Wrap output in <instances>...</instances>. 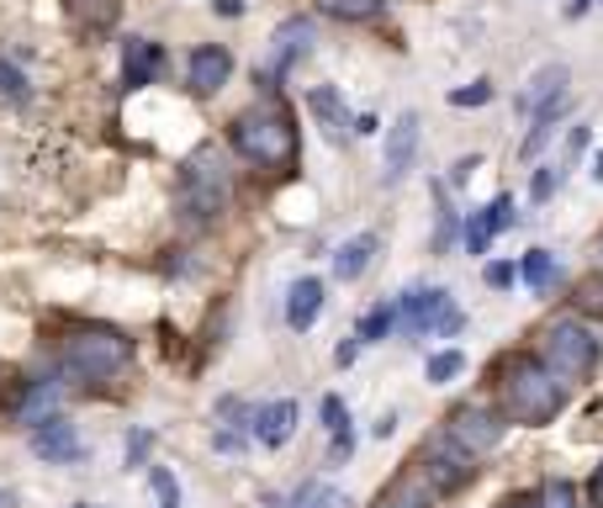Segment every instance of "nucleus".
Returning <instances> with one entry per match:
<instances>
[{"label": "nucleus", "mask_w": 603, "mask_h": 508, "mask_svg": "<svg viewBox=\"0 0 603 508\" xmlns=\"http://www.w3.org/2000/svg\"><path fill=\"white\" fill-rule=\"evenodd\" d=\"M498 397H503V418L508 424H551L561 403H566V387H561V376L545 371V361H534V355H513L503 361L498 371Z\"/></svg>", "instance_id": "nucleus-1"}, {"label": "nucleus", "mask_w": 603, "mask_h": 508, "mask_svg": "<svg viewBox=\"0 0 603 508\" xmlns=\"http://www.w3.org/2000/svg\"><path fill=\"white\" fill-rule=\"evenodd\" d=\"M233 148H239L249 165L270 169V175H287L297 165V127L281 106H254L233 122Z\"/></svg>", "instance_id": "nucleus-2"}, {"label": "nucleus", "mask_w": 603, "mask_h": 508, "mask_svg": "<svg viewBox=\"0 0 603 508\" xmlns=\"http://www.w3.org/2000/svg\"><path fill=\"white\" fill-rule=\"evenodd\" d=\"M233 201V175L218 148H196L180 169V212L191 222H218Z\"/></svg>", "instance_id": "nucleus-3"}, {"label": "nucleus", "mask_w": 603, "mask_h": 508, "mask_svg": "<svg viewBox=\"0 0 603 508\" xmlns=\"http://www.w3.org/2000/svg\"><path fill=\"white\" fill-rule=\"evenodd\" d=\"M127 365H133V339L117 334V329L91 323V329H74L64 339V371L80 382H112Z\"/></svg>", "instance_id": "nucleus-4"}, {"label": "nucleus", "mask_w": 603, "mask_h": 508, "mask_svg": "<svg viewBox=\"0 0 603 508\" xmlns=\"http://www.w3.org/2000/svg\"><path fill=\"white\" fill-rule=\"evenodd\" d=\"M540 361H545V371L561 376V382H588L593 365H599V339L588 334L582 323L561 318V323H551L545 339H540Z\"/></svg>", "instance_id": "nucleus-5"}, {"label": "nucleus", "mask_w": 603, "mask_h": 508, "mask_svg": "<svg viewBox=\"0 0 603 508\" xmlns=\"http://www.w3.org/2000/svg\"><path fill=\"white\" fill-rule=\"evenodd\" d=\"M397 318L408 323V334H456L460 323V308L450 302V291H424V287H413L403 302H397Z\"/></svg>", "instance_id": "nucleus-6"}, {"label": "nucleus", "mask_w": 603, "mask_h": 508, "mask_svg": "<svg viewBox=\"0 0 603 508\" xmlns=\"http://www.w3.org/2000/svg\"><path fill=\"white\" fill-rule=\"evenodd\" d=\"M503 418L498 413H487L482 403H460L456 413H450V424H445V439L450 445H460L466 456L477 460V456H487V450H498L503 445Z\"/></svg>", "instance_id": "nucleus-7"}, {"label": "nucleus", "mask_w": 603, "mask_h": 508, "mask_svg": "<svg viewBox=\"0 0 603 508\" xmlns=\"http://www.w3.org/2000/svg\"><path fill=\"white\" fill-rule=\"evenodd\" d=\"M424 460H429V483H435V493L445 487H460L471 483V471H477V460L466 456L460 445H450V439H435V445H424Z\"/></svg>", "instance_id": "nucleus-8"}, {"label": "nucleus", "mask_w": 603, "mask_h": 508, "mask_svg": "<svg viewBox=\"0 0 603 508\" xmlns=\"http://www.w3.org/2000/svg\"><path fill=\"white\" fill-rule=\"evenodd\" d=\"M371 508H435V483H429L418 466H403V471L376 493Z\"/></svg>", "instance_id": "nucleus-9"}, {"label": "nucleus", "mask_w": 603, "mask_h": 508, "mask_svg": "<svg viewBox=\"0 0 603 508\" xmlns=\"http://www.w3.org/2000/svg\"><path fill=\"white\" fill-rule=\"evenodd\" d=\"M32 450L49 460V466H74L85 445H80V435H74L70 418H49V424H38V429H32Z\"/></svg>", "instance_id": "nucleus-10"}, {"label": "nucleus", "mask_w": 603, "mask_h": 508, "mask_svg": "<svg viewBox=\"0 0 603 508\" xmlns=\"http://www.w3.org/2000/svg\"><path fill=\"white\" fill-rule=\"evenodd\" d=\"M413 154H418V112H403V117L386 127V180H403L413 169Z\"/></svg>", "instance_id": "nucleus-11"}, {"label": "nucleus", "mask_w": 603, "mask_h": 508, "mask_svg": "<svg viewBox=\"0 0 603 508\" xmlns=\"http://www.w3.org/2000/svg\"><path fill=\"white\" fill-rule=\"evenodd\" d=\"M508 222H513V196H492V207H487V212H471V222H466V249H471V255H487V243L498 239Z\"/></svg>", "instance_id": "nucleus-12"}, {"label": "nucleus", "mask_w": 603, "mask_h": 508, "mask_svg": "<svg viewBox=\"0 0 603 508\" xmlns=\"http://www.w3.org/2000/svg\"><path fill=\"white\" fill-rule=\"evenodd\" d=\"M228 74H233V53L228 49H196L191 53V91L196 96H212L228 85Z\"/></svg>", "instance_id": "nucleus-13"}, {"label": "nucleus", "mask_w": 603, "mask_h": 508, "mask_svg": "<svg viewBox=\"0 0 603 508\" xmlns=\"http://www.w3.org/2000/svg\"><path fill=\"white\" fill-rule=\"evenodd\" d=\"M318 313H323V281H318V276H302L287 297V323L297 334H308L318 323Z\"/></svg>", "instance_id": "nucleus-14"}, {"label": "nucleus", "mask_w": 603, "mask_h": 508, "mask_svg": "<svg viewBox=\"0 0 603 508\" xmlns=\"http://www.w3.org/2000/svg\"><path fill=\"white\" fill-rule=\"evenodd\" d=\"M59 418V382H27V392L17 397V424H49Z\"/></svg>", "instance_id": "nucleus-15"}, {"label": "nucleus", "mask_w": 603, "mask_h": 508, "mask_svg": "<svg viewBox=\"0 0 603 508\" xmlns=\"http://www.w3.org/2000/svg\"><path fill=\"white\" fill-rule=\"evenodd\" d=\"M308 112H313L318 127L329 133V144H339V138H344V127H350V112H344V96H339L334 85H318V91H308Z\"/></svg>", "instance_id": "nucleus-16"}, {"label": "nucleus", "mask_w": 603, "mask_h": 508, "mask_svg": "<svg viewBox=\"0 0 603 508\" xmlns=\"http://www.w3.org/2000/svg\"><path fill=\"white\" fill-rule=\"evenodd\" d=\"M308 49H313V22H287L281 27V32H275V53H270V80L287 74Z\"/></svg>", "instance_id": "nucleus-17"}, {"label": "nucleus", "mask_w": 603, "mask_h": 508, "mask_svg": "<svg viewBox=\"0 0 603 508\" xmlns=\"http://www.w3.org/2000/svg\"><path fill=\"white\" fill-rule=\"evenodd\" d=\"M376 249H382V239H376V234H355L350 243H339V255H334V276H339V281H361L365 266L376 260Z\"/></svg>", "instance_id": "nucleus-18"}, {"label": "nucleus", "mask_w": 603, "mask_h": 508, "mask_svg": "<svg viewBox=\"0 0 603 508\" xmlns=\"http://www.w3.org/2000/svg\"><path fill=\"white\" fill-rule=\"evenodd\" d=\"M291 429H297V403H291V397H281V403H270V408L254 413V435H260V445H287Z\"/></svg>", "instance_id": "nucleus-19"}, {"label": "nucleus", "mask_w": 603, "mask_h": 508, "mask_svg": "<svg viewBox=\"0 0 603 508\" xmlns=\"http://www.w3.org/2000/svg\"><path fill=\"white\" fill-rule=\"evenodd\" d=\"M159 59H165V53H159V43L133 38V43H127V53H122V74H127V85H133V91H138V85H148V80L159 74Z\"/></svg>", "instance_id": "nucleus-20"}, {"label": "nucleus", "mask_w": 603, "mask_h": 508, "mask_svg": "<svg viewBox=\"0 0 603 508\" xmlns=\"http://www.w3.org/2000/svg\"><path fill=\"white\" fill-rule=\"evenodd\" d=\"M70 6V22L85 32H112L122 17V0H64Z\"/></svg>", "instance_id": "nucleus-21"}, {"label": "nucleus", "mask_w": 603, "mask_h": 508, "mask_svg": "<svg viewBox=\"0 0 603 508\" xmlns=\"http://www.w3.org/2000/svg\"><path fill=\"white\" fill-rule=\"evenodd\" d=\"M561 85H566V70H561V64H545V70L530 80V91L519 96V106H524V112H540V106H551V101L561 96Z\"/></svg>", "instance_id": "nucleus-22"}, {"label": "nucleus", "mask_w": 603, "mask_h": 508, "mask_svg": "<svg viewBox=\"0 0 603 508\" xmlns=\"http://www.w3.org/2000/svg\"><path fill=\"white\" fill-rule=\"evenodd\" d=\"M561 112H566V101H561V96H555L551 106H540V112H534V127H530V138H524V148H519L524 159H534V154L545 148V138H551V133H555V122H561Z\"/></svg>", "instance_id": "nucleus-23"}, {"label": "nucleus", "mask_w": 603, "mask_h": 508, "mask_svg": "<svg viewBox=\"0 0 603 508\" xmlns=\"http://www.w3.org/2000/svg\"><path fill=\"white\" fill-rule=\"evenodd\" d=\"M519 276H524L534 291H551V281H555V255H551V249H530Z\"/></svg>", "instance_id": "nucleus-24"}, {"label": "nucleus", "mask_w": 603, "mask_h": 508, "mask_svg": "<svg viewBox=\"0 0 603 508\" xmlns=\"http://www.w3.org/2000/svg\"><path fill=\"white\" fill-rule=\"evenodd\" d=\"M329 17H339V22H365V17H376V6L382 0H318Z\"/></svg>", "instance_id": "nucleus-25"}, {"label": "nucleus", "mask_w": 603, "mask_h": 508, "mask_svg": "<svg viewBox=\"0 0 603 508\" xmlns=\"http://www.w3.org/2000/svg\"><path fill=\"white\" fill-rule=\"evenodd\" d=\"M540 508H578V487L566 483V477H551V483L540 487Z\"/></svg>", "instance_id": "nucleus-26"}, {"label": "nucleus", "mask_w": 603, "mask_h": 508, "mask_svg": "<svg viewBox=\"0 0 603 508\" xmlns=\"http://www.w3.org/2000/svg\"><path fill=\"white\" fill-rule=\"evenodd\" d=\"M397 323H403V318H397V308H371V313H365V323H361V339H386Z\"/></svg>", "instance_id": "nucleus-27"}, {"label": "nucleus", "mask_w": 603, "mask_h": 508, "mask_svg": "<svg viewBox=\"0 0 603 508\" xmlns=\"http://www.w3.org/2000/svg\"><path fill=\"white\" fill-rule=\"evenodd\" d=\"M460 365H466L460 361V350H439V355H429V382H435V387L439 382H450V376H460Z\"/></svg>", "instance_id": "nucleus-28"}, {"label": "nucleus", "mask_w": 603, "mask_h": 508, "mask_svg": "<svg viewBox=\"0 0 603 508\" xmlns=\"http://www.w3.org/2000/svg\"><path fill=\"white\" fill-rule=\"evenodd\" d=\"M344 498H339L334 487H323V483H313V487H302L297 493V508H339Z\"/></svg>", "instance_id": "nucleus-29"}, {"label": "nucleus", "mask_w": 603, "mask_h": 508, "mask_svg": "<svg viewBox=\"0 0 603 508\" xmlns=\"http://www.w3.org/2000/svg\"><path fill=\"white\" fill-rule=\"evenodd\" d=\"M0 96H11V101H22V96H27L22 70H17V64H6V59H0Z\"/></svg>", "instance_id": "nucleus-30"}, {"label": "nucleus", "mask_w": 603, "mask_h": 508, "mask_svg": "<svg viewBox=\"0 0 603 508\" xmlns=\"http://www.w3.org/2000/svg\"><path fill=\"white\" fill-rule=\"evenodd\" d=\"M323 424H329V435H344V429H350V413H344L339 397H323Z\"/></svg>", "instance_id": "nucleus-31"}, {"label": "nucleus", "mask_w": 603, "mask_h": 508, "mask_svg": "<svg viewBox=\"0 0 603 508\" xmlns=\"http://www.w3.org/2000/svg\"><path fill=\"white\" fill-rule=\"evenodd\" d=\"M482 101H492V85H487V80H477L471 91H450V106H482Z\"/></svg>", "instance_id": "nucleus-32"}, {"label": "nucleus", "mask_w": 603, "mask_h": 508, "mask_svg": "<svg viewBox=\"0 0 603 508\" xmlns=\"http://www.w3.org/2000/svg\"><path fill=\"white\" fill-rule=\"evenodd\" d=\"M578 308H582V313H603V281H582V287H578Z\"/></svg>", "instance_id": "nucleus-33"}, {"label": "nucleus", "mask_w": 603, "mask_h": 508, "mask_svg": "<svg viewBox=\"0 0 603 508\" xmlns=\"http://www.w3.org/2000/svg\"><path fill=\"white\" fill-rule=\"evenodd\" d=\"M154 493H159V508H180V487L169 471H154Z\"/></svg>", "instance_id": "nucleus-34"}, {"label": "nucleus", "mask_w": 603, "mask_h": 508, "mask_svg": "<svg viewBox=\"0 0 603 508\" xmlns=\"http://www.w3.org/2000/svg\"><path fill=\"white\" fill-rule=\"evenodd\" d=\"M555 186H561V175H555V165H545V169H540V175H534L530 196H534V201H545V196H551Z\"/></svg>", "instance_id": "nucleus-35"}, {"label": "nucleus", "mask_w": 603, "mask_h": 508, "mask_svg": "<svg viewBox=\"0 0 603 508\" xmlns=\"http://www.w3.org/2000/svg\"><path fill=\"white\" fill-rule=\"evenodd\" d=\"M487 287H513V266H503V260L487 266Z\"/></svg>", "instance_id": "nucleus-36"}, {"label": "nucleus", "mask_w": 603, "mask_h": 508, "mask_svg": "<svg viewBox=\"0 0 603 508\" xmlns=\"http://www.w3.org/2000/svg\"><path fill=\"white\" fill-rule=\"evenodd\" d=\"M144 456H148V435H144V429H138V435L127 439V466H138V460H144Z\"/></svg>", "instance_id": "nucleus-37"}, {"label": "nucleus", "mask_w": 603, "mask_h": 508, "mask_svg": "<svg viewBox=\"0 0 603 508\" xmlns=\"http://www.w3.org/2000/svg\"><path fill=\"white\" fill-rule=\"evenodd\" d=\"M355 355H361V334H355V339H344V344L334 350V361H339V365H350Z\"/></svg>", "instance_id": "nucleus-38"}, {"label": "nucleus", "mask_w": 603, "mask_h": 508, "mask_svg": "<svg viewBox=\"0 0 603 508\" xmlns=\"http://www.w3.org/2000/svg\"><path fill=\"white\" fill-rule=\"evenodd\" d=\"M471 169H477V154H471V159H456V169H450V180H471Z\"/></svg>", "instance_id": "nucleus-39"}, {"label": "nucleus", "mask_w": 603, "mask_h": 508, "mask_svg": "<svg viewBox=\"0 0 603 508\" xmlns=\"http://www.w3.org/2000/svg\"><path fill=\"white\" fill-rule=\"evenodd\" d=\"M350 450H355V439H350V429H344V435H334V460H344Z\"/></svg>", "instance_id": "nucleus-40"}, {"label": "nucleus", "mask_w": 603, "mask_h": 508, "mask_svg": "<svg viewBox=\"0 0 603 508\" xmlns=\"http://www.w3.org/2000/svg\"><path fill=\"white\" fill-rule=\"evenodd\" d=\"M593 508H603V460H599V471H593Z\"/></svg>", "instance_id": "nucleus-41"}, {"label": "nucleus", "mask_w": 603, "mask_h": 508, "mask_svg": "<svg viewBox=\"0 0 603 508\" xmlns=\"http://www.w3.org/2000/svg\"><path fill=\"white\" fill-rule=\"evenodd\" d=\"M498 508H540V498H503Z\"/></svg>", "instance_id": "nucleus-42"}, {"label": "nucleus", "mask_w": 603, "mask_h": 508, "mask_svg": "<svg viewBox=\"0 0 603 508\" xmlns=\"http://www.w3.org/2000/svg\"><path fill=\"white\" fill-rule=\"evenodd\" d=\"M218 11H222V17H239L243 6H239V0H218Z\"/></svg>", "instance_id": "nucleus-43"}, {"label": "nucleus", "mask_w": 603, "mask_h": 508, "mask_svg": "<svg viewBox=\"0 0 603 508\" xmlns=\"http://www.w3.org/2000/svg\"><path fill=\"white\" fill-rule=\"evenodd\" d=\"M593 180H603V154H593Z\"/></svg>", "instance_id": "nucleus-44"}, {"label": "nucleus", "mask_w": 603, "mask_h": 508, "mask_svg": "<svg viewBox=\"0 0 603 508\" xmlns=\"http://www.w3.org/2000/svg\"><path fill=\"white\" fill-rule=\"evenodd\" d=\"M0 508H17V498H11V493H6V487H0Z\"/></svg>", "instance_id": "nucleus-45"}]
</instances>
